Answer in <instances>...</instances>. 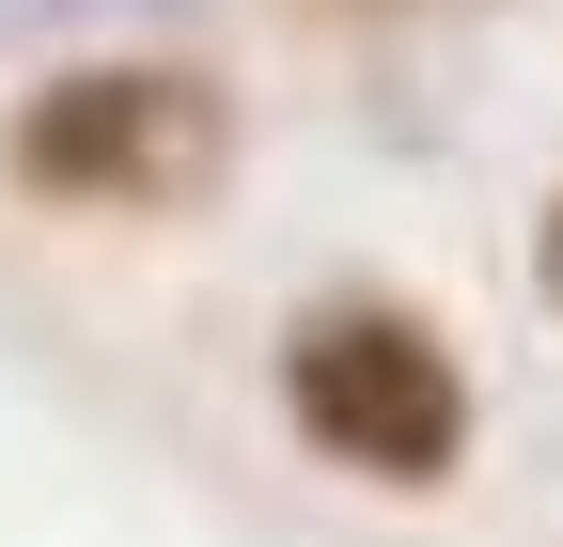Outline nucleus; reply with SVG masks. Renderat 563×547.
I'll return each mask as SVG.
<instances>
[{
    "label": "nucleus",
    "mask_w": 563,
    "mask_h": 547,
    "mask_svg": "<svg viewBox=\"0 0 563 547\" xmlns=\"http://www.w3.org/2000/svg\"><path fill=\"white\" fill-rule=\"evenodd\" d=\"M0 188L47 220H203L235 188V79L173 47H95L0 94Z\"/></svg>",
    "instance_id": "f257e3e1"
},
{
    "label": "nucleus",
    "mask_w": 563,
    "mask_h": 547,
    "mask_svg": "<svg viewBox=\"0 0 563 547\" xmlns=\"http://www.w3.org/2000/svg\"><path fill=\"white\" fill-rule=\"evenodd\" d=\"M266 391H282V423H298L344 485H376V501H439L470 469V438H485V391L454 360V328L422 298H376V282H344V298H313L282 328Z\"/></svg>",
    "instance_id": "f03ea898"
},
{
    "label": "nucleus",
    "mask_w": 563,
    "mask_h": 547,
    "mask_svg": "<svg viewBox=\"0 0 563 547\" xmlns=\"http://www.w3.org/2000/svg\"><path fill=\"white\" fill-rule=\"evenodd\" d=\"M298 16H361V32H407V16H501V0H298Z\"/></svg>",
    "instance_id": "7ed1b4c3"
},
{
    "label": "nucleus",
    "mask_w": 563,
    "mask_h": 547,
    "mask_svg": "<svg viewBox=\"0 0 563 547\" xmlns=\"http://www.w3.org/2000/svg\"><path fill=\"white\" fill-rule=\"evenodd\" d=\"M532 282H548V313H563V188H548V220H532Z\"/></svg>",
    "instance_id": "20e7f679"
}]
</instances>
